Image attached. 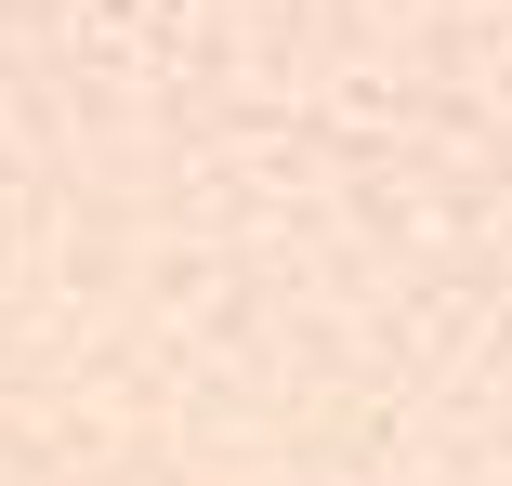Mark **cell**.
I'll return each instance as SVG.
<instances>
[]
</instances>
